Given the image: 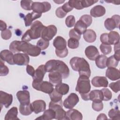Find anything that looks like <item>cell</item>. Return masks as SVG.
Segmentation results:
<instances>
[{"mask_svg":"<svg viewBox=\"0 0 120 120\" xmlns=\"http://www.w3.org/2000/svg\"><path fill=\"white\" fill-rule=\"evenodd\" d=\"M9 49L12 52H22L32 57L38 56L40 54L41 50L37 45H33L27 42L17 40L13 41L10 43Z\"/></svg>","mask_w":120,"mask_h":120,"instance_id":"obj_1","label":"cell"},{"mask_svg":"<svg viewBox=\"0 0 120 120\" xmlns=\"http://www.w3.org/2000/svg\"><path fill=\"white\" fill-rule=\"evenodd\" d=\"M45 68L47 72L57 71L62 75L63 79H66L69 75V69L68 66L63 61L51 60L48 61L45 64Z\"/></svg>","mask_w":120,"mask_h":120,"instance_id":"obj_2","label":"cell"},{"mask_svg":"<svg viewBox=\"0 0 120 120\" xmlns=\"http://www.w3.org/2000/svg\"><path fill=\"white\" fill-rule=\"evenodd\" d=\"M70 65L74 71L78 72L80 76L85 75L89 78L90 77L91 71L89 64L83 58H72L70 60Z\"/></svg>","mask_w":120,"mask_h":120,"instance_id":"obj_3","label":"cell"},{"mask_svg":"<svg viewBox=\"0 0 120 120\" xmlns=\"http://www.w3.org/2000/svg\"><path fill=\"white\" fill-rule=\"evenodd\" d=\"M91 89L90 80L85 75H80L78 79L75 90L80 94L89 93Z\"/></svg>","mask_w":120,"mask_h":120,"instance_id":"obj_4","label":"cell"},{"mask_svg":"<svg viewBox=\"0 0 120 120\" xmlns=\"http://www.w3.org/2000/svg\"><path fill=\"white\" fill-rule=\"evenodd\" d=\"M32 87L37 90L50 94L54 89L53 85L47 81H37L33 80Z\"/></svg>","mask_w":120,"mask_h":120,"instance_id":"obj_5","label":"cell"},{"mask_svg":"<svg viewBox=\"0 0 120 120\" xmlns=\"http://www.w3.org/2000/svg\"><path fill=\"white\" fill-rule=\"evenodd\" d=\"M45 27L39 21H36L31 25L29 31L31 39H36L41 37L43 30Z\"/></svg>","mask_w":120,"mask_h":120,"instance_id":"obj_6","label":"cell"},{"mask_svg":"<svg viewBox=\"0 0 120 120\" xmlns=\"http://www.w3.org/2000/svg\"><path fill=\"white\" fill-rule=\"evenodd\" d=\"M51 5L50 3L47 1L39 2H33L31 5L32 10L34 12L39 14L46 12L50 10Z\"/></svg>","mask_w":120,"mask_h":120,"instance_id":"obj_7","label":"cell"},{"mask_svg":"<svg viewBox=\"0 0 120 120\" xmlns=\"http://www.w3.org/2000/svg\"><path fill=\"white\" fill-rule=\"evenodd\" d=\"M120 16L119 15H115L111 18H107L104 22L105 28L108 30H112L115 28H119L120 26Z\"/></svg>","mask_w":120,"mask_h":120,"instance_id":"obj_8","label":"cell"},{"mask_svg":"<svg viewBox=\"0 0 120 120\" xmlns=\"http://www.w3.org/2000/svg\"><path fill=\"white\" fill-rule=\"evenodd\" d=\"M57 32V29L54 25H50L45 27L43 30L41 34L42 38L50 41L55 36Z\"/></svg>","mask_w":120,"mask_h":120,"instance_id":"obj_9","label":"cell"},{"mask_svg":"<svg viewBox=\"0 0 120 120\" xmlns=\"http://www.w3.org/2000/svg\"><path fill=\"white\" fill-rule=\"evenodd\" d=\"M79 98L77 95L75 93H71L64 100V106L67 109H72L79 102Z\"/></svg>","mask_w":120,"mask_h":120,"instance_id":"obj_10","label":"cell"},{"mask_svg":"<svg viewBox=\"0 0 120 120\" xmlns=\"http://www.w3.org/2000/svg\"><path fill=\"white\" fill-rule=\"evenodd\" d=\"M30 61V58L26 53H17L14 55V62L15 64L19 66L28 65Z\"/></svg>","mask_w":120,"mask_h":120,"instance_id":"obj_11","label":"cell"},{"mask_svg":"<svg viewBox=\"0 0 120 120\" xmlns=\"http://www.w3.org/2000/svg\"><path fill=\"white\" fill-rule=\"evenodd\" d=\"M16 97L21 105H29L30 104V94L27 90L18 91Z\"/></svg>","mask_w":120,"mask_h":120,"instance_id":"obj_12","label":"cell"},{"mask_svg":"<svg viewBox=\"0 0 120 120\" xmlns=\"http://www.w3.org/2000/svg\"><path fill=\"white\" fill-rule=\"evenodd\" d=\"M13 96L11 94L0 91V103L1 105H3L6 108H8L12 104Z\"/></svg>","mask_w":120,"mask_h":120,"instance_id":"obj_13","label":"cell"},{"mask_svg":"<svg viewBox=\"0 0 120 120\" xmlns=\"http://www.w3.org/2000/svg\"><path fill=\"white\" fill-rule=\"evenodd\" d=\"M33 112L36 114L44 111L46 108V103L43 100H37L31 103Z\"/></svg>","mask_w":120,"mask_h":120,"instance_id":"obj_14","label":"cell"},{"mask_svg":"<svg viewBox=\"0 0 120 120\" xmlns=\"http://www.w3.org/2000/svg\"><path fill=\"white\" fill-rule=\"evenodd\" d=\"M85 54L89 60H94L99 55V53L96 46L90 45L86 48L85 50Z\"/></svg>","mask_w":120,"mask_h":120,"instance_id":"obj_15","label":"cell"},{"mask_svg":"<svg viewBox=\"0 0 120 120\" xmlns=\"http://www.w3.org/2000/svg\"><path fill=\"white\" fill-rule=\"evenodd\" d=\"M106 76L112 81H115L120 78V72L119 69L113 67H109L106 70Z\"/></svg>","mask_w":120,"mask_h":120,"instance_id":"obj_16","label":"cell"},{"mask_svg":"<svg viewBox=\"0 0 120 120\" xmlns=\"http://www.w3.org/2000/svg\"><path fill=\"white\" fill-rule=\"evenodd\" d=\"M91 83L95 87H107L108 82L105 76H95L92 78Z\"/></svg>","mask_w":120,"mask_h":120,"instance_id":"obj_17","label":"cell"},{"mask_svg":"<svg viewBox=\"0 0 120 120\" xmlns=\"http://www.w3.org/2000/svg\"><path fill=\"white\" fill-rule=\"evenodd\" d=\"M14 54L13 52L8 50H4L0 53V59L3 61H5L10 65H14Z\"/></svg>","mask_w":120,"mask_h":120,"instance_id":"obj_18","label":"cell"},{"mask_svg":"<svg viewBox=\"0 0 120 120\" xmlns=\"http://www.w3.org/2000/svg\"><path fill=\"white\" fill-rule=\"evenodd\" d=\"M66 119L70 120H81L82 119V115L79 111L71 109L66 112Z\"/></svg>","mask_w":120,"mask_h":120,"instance_id":"obj_19","label":"cell"},{"mask_svg":"<svg viewBox=\"0 0 120 120\" xmlns=\"http://www.w3.org/2000/svg\"><path fill=\"white\" fill-rule=\"evenodd\" d=\"M53 45L56 50H62L67 48V42L62 37L57 36L53 40Z\"/></svg>","mask_w":120,"mask_h":120,"instance_id":"obj_20","label":"cell"},{"mask_svg":"<svg viewBox=\"0 0 120 120\" xmlns=\"http://www.w3.org/2000/svg\"><path fill=\"white\" fill-rule=\"evenodd\" d=\"M46 72V71L45 68V65H40L35 70L34 75L33 77V80L37 81H43Z\"/></svg>","mask_w":120,"mask_h":120,"instance_id":"obj_21","label":"cell"},{"mask_svg":"<svg viewBox=\"0 0 120 120\" xmlns=\"http://www.w3.org/2000/svg\"><path fill=\"white\" fill-rule=\"evenodd\" d=\"M105 13V8L101 5H97L93 7L90 11V15L94 17L103 16Z\"/></svg>","mask_w":120,"mask_h":120,"instance_id":"obj_22","label":"cell"},{"mask_svg":"<svg viewBox=\"0 0 120 120\" xmlns=\"http://www.w3.org/2000/svg\"><path fill=\"white\" fill-rule=\"evenodd\" d=\"M41 15V14H39L33 11L30 13H28L24 17V21L25 26L26 27L30 26L34 20L40 17Z\"/></svg>","mask_w":120,"mask_h":120,"instance_id":"obj_23","label":"cell"},{"mask_svg":"<svg viewBox=\"0 0 120 120\" xmlns=\"http://www.w3.org/2000/svg\"><path fill=\"white\" fill-rule=\"evenodd\" d=\"M48 77L50 82L52 84L57 85L62 82V75L58 72L53 71L50 72L48 75Z\"/></svg>","mask_w":120,"mask_h":120,"instance_id":"obj_24","label":"cell"},{"mask_svg":"<svg viewBox=\"0 0 120 120\" xmlns=\"http://www.w3.org/2000/svg\"><path fill=\"white\" fill-rule=\"evenodd\" d=\"M83 37L84 40L88 43L94 42L97 38L96 32L92 30H87L83 34Z\"/></svg>","mask_w":120,"mask_h":120,"instance_id":"obj_25","label":"cell"},{"mask_svg":"<svg viewBox=\"0 0 120 120\" xmlns=\"http://www.w3.org/2000/svg\"><path fill=\"white\" fill-rule=\"evenodd\" d=\"M89 100L92 101H102V94L101 90H95L90 91L89 93Z\"/></svg>","mask_w":120,"mask_h":120,"instance_id":"obj_26","label":"cell"},{"mask_svg":"<svg viewBox=\"0 0 120 120\" xmlns=\"http://www.w3.org/2000/svg\"><path fill=\"white\" fill-rule=\"evenodd\" d=\"M109 45H115L120 42V35L115 31H111L108 33Z\"/></svg>","mask_w":120,"mask_h":120,"instance_id":"obj_27","label":"cell"},{"mask_svg":"<svg viewBox=\"0 0 120 120\" xmlns=\"http://www.w3.org/2000/svg\"><path fill=\"white\" fill-rule=\"evenodd\" d=\"M55 112L54 110L52 109H49L45 110L42 116L36 118V120H50L55 119Z\"/></svg>","mask_w":120,"mask_h":120,"instance_id":"obj_28","label":"cell"},{"mask_svg":"<svg viewBox=\"0 0 120 120\" xmlns=\"http://www.w3.org/2000/svg\"><path fill=\"white\" fill-rule=\"evenodd\" d=\"M18 114V109L16 107H13L10 109L6 113L5 116V120H19L17 118Z\"/></svg>","mask_w":120,"mask_h":120,"instance_id":"obj_29","label":"cell"},{"mask_svg":"<svg viewBox=\"0 0 120 120\" xmlns=\"http://www.w3.org/2000/svg\"><path fill=\"white\" fill-rule=\"evenodd\" d=\"M107 57L105 55H99L95 60V63L98 68L104 69L106 66V61Z\"/></svg>","mask_w":120,"mask_h":120,"instance_id":"obj_30","label":"cell"},{"mask_svg":"<svg viewBox=\"0 0 120 120\" xmlns=\"http://www.w3.org/2000/svg\"><path fill=\"white\" fill-rule=\"evenodd\" d=\"M55 90L62 95L67 94L69 90V85L66 83H60L56 85Z\"/></svg>","mask_w":120,"mask_h":120,"instance_id":"obj_31","label":"cell"},{"mask_svg":"<svg viewBox=\"0 0 120 120\" xmlns=\"http://www.w3.org/2000/svg\"><path fill=\"white\" fill-rule=\"evenodd\" d=\"M19 111L21 114L23 115H29L33 112L31 108V104L29 105H21L19 106Z\"/></svg>","mask_w":120,"mask_h":120,"instance_id":"obj_32","label":"cell"},{"mask_svg":"<svg viewBox=\"0 0 120 120\" xmlns=\"http://www.w3.org/2000/svg\"><path fill=\"white\" fill-rule=\"evenodd\" d=\"M87 26L81 20H78L75 24L74 29L79 34L82 35L87 30Z\"/></svg>","mask_w":120,"mask_h":120,"instance_id":"obj_33","label":"cell"},{"mask_svg":"<svg viewBox=\"0 0 120 120\" xmlns=\"http://www.w3.org/2000/svg\"><path fill=\"white\" fill-rule=\"evenodd\" d=\"M55 112V119L56 120H66V112L62 108V107H60L54 110Z\"/></svg>","mask_w":120,"mask_h":120,"instance_id":"obj_34","label":"cell"},{"mask_svg":"<svg viewBox=\"0 0 120 120\" xmlns=\"http://www.w3.org/2000/svg\"><path fill=\"white\" fill-rule=\"evenodd\" d=\"M50 98L52 101L54 102H62V96L61 94L58 93L55 89L53 90L52 92L49 94Z\"/></svg>","mask_w":120,"mask_h":120,"instance_id":"obj_35","label":"cell"},{"mask_svg":"<svg viewBox=\"0 0 120 120\" xmlns=\"http://www.w3.org/2000/svg\"><path fill=\"white\" fill-rule=\"evenodd\" d=\"M101 91L102 92L103 100L108 101L112 98V93L108 89L103 88L101 90Z\"/></svg>","mask_w":120,"mask_h":120,"instance_id":"obj_36","label":"cell"},{"mask_svg":"<svg viewBox=\"0 0 120 120\" xmlns=\"http://www.w3.org/2000/svg\"><path fill=\"white\" fill-rule=\"evenodd\" d=\"M119 61L117 60L113 55L111 56L109 58H107L106 61V66L109 67H116L119 63Z\"/></svg>","mask_w":120,"mask_h":120,"instance_id":"obj_37","label":"cell"},{"mask_svg":"<svg viewBox=\"0 0 120 120\" xmlns=\"http://www.w3.org/2000/svg\"><path fill=\"white\" fill-rule=\"evenodd\" d=\"M108 116L111 119L120 120V112L118 109H111L108 112Z\"/></svg>","mask_w":120,"mask_h":120,"instance_id":"obj_38","label":"cell"},{"mask_svg":"<svg viewBox=\"0 0 120 120\" xmlns=\"http://www.w3.org/2000/svg\"><path fill=\"white\" fill-rule=\"evenodd\" d=\"M68 3L72 8H75L76 9L80 10L83 8L82 5L81 0H69L68 1Z\"/></svg>","mask_w":120,"mask_h":120,"instance_id":"obj_39","label":"cell"},{"mask_svg":"<svg viewBox=\"0 0 120 120\" xmlns=\"http://www.w3.org/2000/svg\"><path fill=\"white\" fill-rule=\"evenodd\" d=\"M49 41L45 40L43 38L39 39L37 43V46L41 50L46 49L49 45Z\"/></svg>","mask_w":120,"mask_h":120,"instance_id":"obj_40","label":"cell"},{"mask_svg":"<svg viewBox=\"0 0 120 120\" xmlns=\"http://www.w3.org/2000/svg\"><path fill=\"white\" fill-rule=\"evenodd\" d=\"M80 20L83 22L87 26V27L91 25L92 22V19L91 16L88 15H82L80 17Z\"/></svg>","mask_w":120,"mask_h":120,"instance_id":"obj_41","label":"cell"},{"mask_svg":"<svg viewBox=\"0 0 120 120\" xmlns=\"http://www.w3.org/2000/svg\"><path fill=\"white\" fill-rule=\"evenodd\" d=\"M68 47L71 49H76L79 45V40L73 38H70L68 42Z\"/></svg>","mask_w":120,"mask_h":120,"instance_id":"obj_42","label":"cell"},{"mask_svg":"<svg viewBox=\"0 0 120 120\" xmlns=\"http://www.w3.org/2000/svg\"><path fill=\"white\" fill-rule=\"evenodd\" d=\"M100 49L104 54L107 55L112 52V46L111 45L102 44L100 45Z\"/></svg>","mask_w":120,"mask_h":120,"instance_id":"obj_43","label":"cell"},{"mask_svg":"<svg viewBox=\"0 0 120 120\" xmlns=\"http://www.w3.org/2000/svg\"><path fill=\"white\" fill-rule=\"evenodd\" d=\"M0 76H5L8 74L9 69L5 65L4 62L3 60L0 59Z\"/></svg>","mask_w":120,"mask_h":120,"instance_id":"obj_44","label":"cell"},{"mask_svg":"<svg viewBox=\"0 0 120 120\" xmlns=\"http://www.w3.org/2000/svg\"><path fill=\"white\" fill-rule=\"evenodd\" d=\"M92 107L93 109L96 111H101L103 108V104L101 101H93Z\"/></svg>","mask_w":120,"mask_h":120,"instance_id":"obj_45","label":"cell"},{"mask_svg":"<svg viewBox=\"0 0 120 120\" xmlns=\"http://www.w3.org/2000/svg\"><path fill=\"white\" fill-rule=\"evenodd\" d=\"M65 23L66 25L69 28L75 26V19L74 16L72 15L68 16L66 19Z\"/></svg>","mask_w":120,"mask_h":120,"instance_id":"obj_46","label":"cell"},{"mask_svg":"<svg viewBox=\"0 0 120 120\" xmlns=\"http://www.w3.org/2000/svg\"><path fill=\"white\" fill-rule=\"evenodd\" d=\"M33 3L32 0H21V6L22 8L26 10H31V5Z\"/></svg>","mask_w":120,"mask_h":120,"instance_id":"obj_47","label":"cell"},{"mask_svg":"<svg viewBox=\"0 0 120 120\" xmlns=\"http://www.w3.org/2000/svg\"><path fill=\"white\" fill-rule=\"evenodd\" d=\"M120 80L116 82H111V83L109 84V87L113 91H114L115 93H117L119 92L120 90Z\"/></svg>","mask_w":120,"mask_h":120,"instance_id":"obj_48","label":"cell"},{"mask_svg":"<svg viewBox=\"0 0 120 120\" xmlns=\"http://www.w3.org/2000/svg\"><path fill=\"white\" fill-rule=\"evenodd\" d=\"M12 36V32L9 29H6L1 32V37L2 39L8 40L11 38Z\"/></svg>","mask_w":120,"mask_h":120,"instance_id":"obj_49","label":"cell"},{"mask_svg":"<svg viewBox=\"0 0 120 120\" xmlns=\"http://www.w3.org/2000/svg\"><path fill=\"white\" fill-rule=\"evenodd\" d=\"M98 1V0H81V3L83 8H84L91 6L94 4L97 3Z\"/></svg>","mask_w":120,"mask_h":120,"instance_id":"obj_50","label":"cell"},{"mask_svg":"<svg viewBox=\"0 0 120 120\" xmlns=\"http://www.w3.org/2000/svg\"><path fill=\"white\" fill-rule=\"evenodd\" d=\"M68 50L67 48L62 50H55V53L56 55L60 58L66 57L68 54Z\"/></svg>","mask_w":120,"mask_h":120,"instance_id":"obj_51","label":"cell"},{"mask_svg":"<svg viewBox=\"0 0 120 120\" xmlns=\"http://www.w3.org/2000/svg\"><path fill=\"white\" fill-rule=\"evenodd\" d=\"M67 14V13L63 10L61 7L58 8L55 11V14L56 16L60 18H62L64 17Z\"/></svg>","mask_w":120,"mask_h":120,"instance_id":"obj_52","label":"cell"},{"mask_svg":"<svg viewBox=\"0 0 120 120\" xmlns=\"http://www.w3.org/2000/svg\"><path fill=\"white\" fill-rule=\"evenodd\" d=\"M69 36L70 38H75L78 40H79L81 38V35L79 34L77 32H76L74 29H71L69 32Z\"/></svg>","mask_w":120,"mask_h":120,"instance_id":"obj_53","label":"cell"},{"mask_svg":"<svg viewBox=\"0 0 120 120\" xmlns=\"http://www.w3.org/2000/svg\"><path fill=\"white\" fill-rule=\"evenodd\" d=\"M100 40L101 42L103 44L105 45H109L108 40V33H103L101 35L100 37Z\"/></svg>","mask_w":120,"mask_h":120,"instance_id":"obj_54","label":"cell"},{"mask_svg":"<svg viewBox=\"0 0 120 120\" xmlns=\"http://www.w3.org/2000/svg\"><path fill=\"white\" fill-rule=\"evenodd\" d=\"M21 39H22V41L27 42L30 41L31 40H32L28 30L22 35Z\"/></svg>","mask_w":120,"mask_h":120,"instance_id":"obj_55","label":"cell"},{"mask_svg":"<svg viewBox=\"0 0 120 120\" xmlns=\"http://www.w3.org/2000/svg\"><path fill=\"white\" fill-rule=\"evenodd\" d=\"M26 71H27V73L29 75L31 76L32 77L34 76V74H35V70H34V68L32 66H30V65H27Z\"/></svg>","mask_w":120,"mask_h":120,"instance_id":"obj_56","label":"cell"},{"mask_svg":"<svg viewBox=\"0 0 120 120\" xmlns=\"http://www.w3.org/2000/svg\"><path fill=\"white\" fill-rule=\"evenodd\" d=\"M62 9H63V10L66 12L67 13H68V12H69L70 11H71V10H73V8H72L68 4V2L65 3L62 7Z\"/></svg>","mask_w":120,"mask_h":120,"instance_id":"obj_57","label":"cell"},{"mask_svg":"<svg viewBox=\"0 0 120 120\" xmlns=\"http://www.w3.org/2000/svg\"><path fill=\"white\" fill-rule=\"evenodd\" d=\"M0 30L1 31L7 29L6 23L2 20L0 21Z\"/></svg>","mask_w":120,"mask_h":120,"instance_id":"obj_58","label":"cell"},{"mask_svg":"<svg viewBox=\"0 0 120 120\" xmlns=\"http://www.w3.org/2000/svg\"><path fill=\"white\" fill-rule=\"evenodd\" d=\"M115 58L118 61L120 60V51L119 50H117L114 51V54L113 55Z\"/></svg>","mask_w":120,"mask_h":120,"instance_id":"obj_59","label":"cell"},{"mask_svg":"<svg viewBox=\"0 0 120 120\" xmlns=\"http://www.w3.org/2000/svg\"><path fill=\"white\" fill-rule=\"evenodd\" d=\"M107 119V118L105 114L100 113L97 118V120H105Z\"/></svg>","mask_w":120,"mask_h":120,"instance_id":"obj_60","label":"cell"},{"mask_svg":"<svg viewBox=\"0 0 120 120\" xmlns=\"http://www.w3.org/2000/svg\"><path fill=\"white\" fill-rule=\"evenodd\" d=\"M65 1V0H56V1H55V0H54V2H55V3H57L58 4H62V3H63Z\"/></svg>","mask_w":120,"mask_h":120,"instance_id":"obj_61","label":"cell"},{"mask_svg":"<svg viewBox=\"0 0 120 120\" xmlns=\"http://www.w3.org/2000/svg\"><path fill=\"white\" fill-rule=\"evenodd\" d=\"M106 2H111V3H114V2H115V3H116L117 4H118V5H119V4H120V1H105ZM114 4H115V3H114Z\"/></svg>","mask_w":120,"mask_h":120,"instance_id":"obj_62","label":"cell"}]
</instances>
